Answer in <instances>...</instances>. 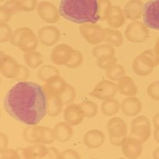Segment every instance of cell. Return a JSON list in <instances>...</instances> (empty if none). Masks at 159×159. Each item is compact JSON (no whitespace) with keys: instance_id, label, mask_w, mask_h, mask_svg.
<instances>
[{"instance_id":"277c9868","label":"cell","mask_w":159,"mask_h":159,"mask_svg":"<svg viewBox=\"0 0 159 159\" xmlns=\"http://www.w3.org/2000/svg\"><path fill=\"white\" fill-rule=\"evenodd\" d=\"M39 39L34 31L27 27L16 29L12 32L10 40L11 44L24 52L35 50L39 44Z\"/></svg>"},{"instance_id":"d4e9b609","label":"cell","mask_w":159,"mask_h":159,"mask_svg":"<svg viewBox=\"0 0 159 159\" xmlns=\"http://www.w3.org/2000/svg\"><path fill=\"white\" fill-rule=\"evenodd\" d=\"M27 159L46 157L48 148L42 143H35L25 147Z\"/></svg>"},{"instance_id":"f1b7e54d","label":"cell","mask_w":159,"mask_h":159,"mask_svg":"<svg viewBox=\"0 0 159 159\" xmlns=\"http://www.w3.org/2000/svg\"><path fill=\"white\" fill-rule=\"evenodd\" d=\"M23 58L26 65L32 69L37 68L43 63L42 54L35 50L24 52Z\"/></svg>"},{"instance_id":"f546056e","label":"cell","mask_w":159,"mask_h":159,"mask_svg":"<svg viewBox=\"0 0 159 159\" xmlns=\"http://www.w3.org/2000/svg\"><path fill=\"white\" fill-rule=\"evenodd\" d=\"M38 78L43 82L47 81L51 77L60 75L58 69L52 65H45L41 66L37 71Z\"/></svg>"},{"instance_id":"8992f818","label":"cell","mask_w":159,"mask_h":159,"mask_svg":"<svg viewBox=\"0 0 159 159\" xmlns=\"http://www.w3.org/2000/svg\"><path fill=\"white\" fill-rule=\"evenodd\" d=\"M124 35L129 42L140 43L147 40L149 37V30L144 22L136 20L126 27Z\"/></svg>"},{"instance_id":"3957f363","label":"cell","mask_w":159,"mask_h":159,"mask_svg":"<svg viewBox=\"0 0 159 159\" xmlns=\"http://www.w3.org/2000/svg\"><path fill=\"white\" fill-rule=\"evenodd\" d=\"M159 65V54L154 49L144 50L132 61V69L139 76H147L152 73L153 68Z\"/></svg>"},{"instance_id":"ab89813d","label":"cell","mask_w":159,"mask_h":159,"mask_svg":"<svg viewBox=\"0 0 159 159\" xmlns=\"http://www.w3.org/2000/svg\"><path fill=\"white\" fill-rule=\"evenodd\" d=\"M12 30L9 25L6 24H0V42H7L11 40L12 36Z\"/></svg>"},{"instance_id":"603a6c76","label":"cell","mask_w":159,"mask_h":159,"mask_svg":"<svg viewBox=\"0 0 159 159\" xmlns=\"http://www.w3.org/2000/svg\"><path fill=\"white\" fill-rule=\"evenodd\" d=\"M42 134V125H33L25 127L22 132L25 141L29 143H40Z\"/></svg>"},{"instance_id":"7dc6e473","label":"cell","mask_w":159,"mask_h":159,"mask_svg":"<svg viewBox=\"0 0 159 159\" xmlns=\"http://www.w3.org/2000/svg\"><path fill=\"white\" fill-rule=\"evenodd\" d=\"M12 14L0 6V24H6L11 19Z\"/></svg>"},{"instance_id":"4316f807","label":"cell","mask_w":159,"mask_h":159,"mask_svg":"<svg viewBox=\"0 0 159 159\" xmlns=\"http://www.w3.org/2000/svg\"><path fill=\"white\" fill-rule=\"evenodd\" d=\"M120 109V104L114 98L104 100L101 105L102 113L107 117H111L116 114Z\"/></svg>"},{"instance_id":"30bf717a","label":"cell","mask_w":159,"mask_h":159,"mask_svg":"<svg viewBox=\"0 0 159 159\" xmlns=\"http://www.w3.org/2000/svg\"><path fill=\"white\" fill-rule=\"evenodd\" d=\"M60 36V30L57 27L51 25L41 27L37 32L39 42L46 47L55 45L59 41Z\"/></svg>"},{"instance_id":"484cf974","label":"cell","mask_w":159,"mask_h":159,"mask_svg":"<svg viewBox=\"0 0 159 159\" xmlns=\"http://www.w3.org/2000/svg\"><path fill=\"white\" fill-rule=\"evenodd\" d=\"M47 114L50 117L58 116L62 111L63 104L57 95H47Z\"/></svg>"},{"instance_id":"681fc988","label":"cell","mask_w":159,"mask_h":159,"mask_svg":"<svg viewBox=\"0 0 159 159\" xmlns=\"http://www.w3.org/2000/svg\"><path fill=\"white\" fill-rule=\"evenodd\" d=\"M60 152L55 147H50L48 148V153L46 156L50 158H58Z\"/></svg>"},{"instance_id":"bcb514c9","label":"cell","mask_w":159,"mask_h":159,"mask_svg":"<svg viewBox=\"0 0 159 159\" xmlns=\"http://www.w3.org/2000/svg\"><path fill=\"white\" fill-rule=\"evenodd\" d=\"M142 124H147V125H151L150 122L147 117L145 116H139L132 119L131 124H130V128H132L135 126L139 125H142Z\"/></svg>"},{"instance_id":"7c38bea8","label":"cell","mask_w":159,"mask_h":159,"mask_svg":"<svg viewBox=\"0 0 159 159\" xmlns=\"http://www.w3.org/2000/svg\"><path fill=\"white\" fill-rule=\"evenodd\" d=\"M143 143L137 139L127 137L120 146L122 154L130 159L139 158L143 152Z\"/></svg>"},{"instance_id":"2e32d148","label":"cell","mask_w":159,"mask_h":159,"mask_svg":"<svg viewBox=\"0 0 159 159\" xmlns=\"http://www.w3.org/2000/svg\"><path fill=\"white\" fill-rule=\"evenodd\" d=\"M122 112L128 117L137 116L142 111V103L137 97L127 96L120 103Z\"/></svg>"},{"instance_id":"4fadbf2b","label":"cell","mask_w":159,"mask_h":159,"mask_svg":"<svg viewBox=\"0 0 159 159\" xmlns=\"http://www.w3.org/2000/svg\"><path fill=\"white\" fill-rule=\"evenodd\" d=\"M63 116L65 121L71 126L79 125L84 117L80 104L73 102L66 106L63 110Z\"/></svg>"},{"instance_id":"f907efd6","label":"cell","mask_w":159,"mask_h":159,"mask_svg":"<svg viewBox=\"0 0 159 159\" xmlns=\"http://www.w3.org/2000/svg\"><path fill=\"white\" fill-rule=\"evenodd\" d=\"M127 137H109L110 143L114 145V146H121L125 139Z\"/></svg>"},{"instance_id":"ac0fdd59","label":"cell","mask_w":159,"mask_h":159,"mask_svg":"<svg viewBox=\"0 0 159 159\" xmlns=\"http://www.w3.org/2000/svg\"><path fill=\"white\" fill-rule=\"evenodd\" d=\"M105 141V135L98 129H91L83 136L84 144L88 148L96 149L102 146Z\"/></svg>"},{"instance_id":"9c48e42d","label":"cell","mask_w":159,"mask_h":159,"mask_svg":"<svg viewBox=\"0 0 159 159\" xmlns=\"http://www.w3.org/2000/svg\"><path fill=\"white\" fill-rule=\"evenodd\" d=\"M39 17L48 24H55L60 19L59 9L52 2L49 1H41L37 7Z\"/></svg>"},{"instance_id":"5b68a950","label":"cell","mask_w":159,"mask_h":159,"mask_svg":"<svg viewBox=\"0 0 159 159\" xmlns=\"http://www.w3.org/2000/svg\"><path fill=\"white\" fill-rule=\"evenodd\" d=\"M79 32L83 39L91 45H98L104 40L105 28L96 23L81 24L79 27Z\"/></svg>"},{"instance_id":"e575fe53","label":"cell","mask_w":159,"mask_h":159,"mask_svg":"<svg viewBox=\"0 0 159 159\" xmlns=\"http://www.w3.org/2000/svg\"><path fill=\"white\" fill-rule=\"evenodd\" d=\"M112 6L110 0H98V16L99 20H106Z\"/></svg>"},{"instance_id":"ba28073f","label":"cell","mask_w":159,"mask_h":159,"mask_svg":"<svg viewBox=\"0 0 159 159\" xmlns=\"http://www.w3.org/2000/svg\"><path fill=\"white\" fill-rule=\"evenodd\" d=\"M117 91V84L110 80H102L95 85L89 94L95 98L104 101L114 98Z\"/></svg>"},{"instance_id":"b9f144b4","label":"cell","mask_w":159,"mask_h":159,"mask_svg":"<svg viewBox=\"0 0 159 159\" xmlns=\"http://www.w3.org/2000/svg\"><path fill=\"white\" fill-rule=\"evenodd\" d=\"M20 12H32L37 7V0H19Z\"/></svg>"},{"instance_id":"52a82bcc","label":"cell","mask_w":159,"mask_h":159,"mask_svg":"<svg viewBox=\"0 0 159 159\" xmlns=\"http://www.w3.org/2000/svg\"><path fill=\"white\" fill-rule=\"evenodd\" d=\"M143 20L149 29L159 31V0H149L143 6Z\"/></svg>"},{"instance_id":"11a10c76","label":"cell","mask_w":159,"mask_h":159,"mask_svg":"<svg viewBox=\"0 0 159 159\" xmlns=\"http://www.w3.org/2000/svg\"><path fill=\"white\" fill-rule=\"evenodd\" d=\"M153 49L155 50V52L157 53H158L159 54V37L157 39L155 43V45H154V48Z\"/></svg>"},{"instance_id":"8d00e7d4","label":"cell","mask_w":159,"mask_h":159,"mask_svg":"<svg viewBox=\"0 0 159 159\" xmlns=\"http://www.w3.org/2000/svg\"><path fill=\"white\" fill-rule=\"evenodd\" d=\"M83 61V55L81 52L77 50H74L73 54L65 65V66L70 69H75L79 67Z\"/></svg>"},{"instance_id":"f5cc1de1","label":"cell","mask_w":159,"mask_h":159,"mask_svg":"<svg viewBox=\"0 0 159 159\" xmlns=\"http://www.w3.org/2000/svg\"><path fill=\"white\" fill-rule=\"evenodd\" d=\"M152 157L154 159H159V147H157L152 153Z\"/></svg>"},{"instance_id":"d6a6232c","label":"cell","mask_w":159,"mask_h":159,"mask_svg":"<svg viewBox=\"0 0 159 159\" xmlns=\"http://www.w3.org/2000/svg\"><path fill=\"white\" fill-rule=\"evenodd\" d=\"M106 73L109 80L112 81H117L125 75V70L122 65L117 63L106 70Z\"/></svg>"},{"instance_id":"db71d44e","label":"cell","mask_w":159,"mask_h":159,"mask_svg":"<svg viewBox=\"0 0 159 159\" xmlns=\"http://www.w3.org/2000/svg\"><path fill=\"white\" fill-rule=\"evenodd\" d=\"M153 135L155 140L159 143V130L155 129L153 133Z\"/></svg>"},{"instance_id":"5bb4252c","label":"cell","mask_w":159,"mask_h":159,"mask_svg":"<svg viewBox=\"0 0 159 159\" xmlns=\"http://www.w3.org/2000/svg\"><path fill=\"white\" fill-rule=\"evenodd\" d=\"M106 129L109 137H127V125L124 119L119 117L111 118L107 123Z\"/></svg>"},{"instance_id":"60d3db41","label":"cell","mask_w":159,"mask_h":159,"mask_svg":"<svg viewBox=\"0 0 159 159\" xmlns=\"http://www.w3.org/2000/svg\"><path fill=\"white\" fill-rule=\"evenodd\" d=\"M30 75V72L29 69L24 65L19 64L18 68L17 70L15 76L13 80L16 81H26Z\"/></svg>"},{"instance_id":"44dd1931","label":"cell","mask_w":159,"mask_h":159,"mask_svg":"<svg viewBox=\"0 0 159 159\" xmlns=\"http://www.w3.org/2000/svg\"><path fill=\"white\" fill-rule=\"evenodd\" d=\"M117 88L118 92L125 96H134L138 91V87L132 78L127 75L117 81Z\"/></svg>"},{"instance_id":"d590c367","label":"cell","mask_w":159,"mask_h":159,"mask_svg":"<svg viewBox=\"0 0 159 159\" xmlns=\"http://www.w3.org/2000/svg\"><path fill=\"white\" fill-rule=\"evenodd\" d=\"M117 63V59L115 56H103L97 58V66L102 70H107L112 65Z\"/></svg>"},{"instance_id":"cb8c5ba5","label":"cell","mask_w":159,"mask_h":159,"mask_svg":"<svg viewBox=\"0 0 159 159\" xmlns=\"http://www.w3.org/2000/svg\"><path fill=\"white\" fill-rule=\"evenodd\" d=\"M152 133L151 125L142 124L130 128L129 137L139 139L142 143L148 140Z\"/></svg>"},{"instance_id":"e0dca14e","label":"cell","mask_w":159,"mask_h":159,"mask_svg":"<svg viewBox=\"0 0 159 159\" xmlns=\"http://www.w3.org/2000/svg\"><path fill=\"white\" fill-rule=\"evenodd\" d=\"M67 84L66 81L60 75H57L45 81L43 87L47 95H57L65 88Z\"/></svg>"},{"instance_id":"7a4b0ae2","label":"cell","mask_w":159,"mask_h":159,"mask_svg":"<svg viewBox=\"0 0 159 159\" xmlns=\"http://www.w3.org/2000/svg\"><path fill=\"white\" fill-rule=\"evenodd\" d=\"M58 9L61 17L75 24L99 20L98 0H61Z\"/></svg>"},{"instance_id":"7402d4cb","label":"cell","mask_w":159,"mask_h":159,"mask_svg":"<svg viewBox=\"0 0 159 159\" xmlns=\"http://www.w3.org/2000/svg\"><path fill=\"white\" fill-rule=\"evenodd\" d=\"M55 139L61 142L70 140L73 135V130L71 125L66 122H59L53 127Z\"/></svg>"},{"instance_id":"7bdbcfd3","label":"cell","mask_w":159,"mask_h":159,"mask_svg":"<svg viewBox=\"0 0 159 159\" xmlns=\"http://www.w3.org/2000/svg\"><path fill=\"white\" fill-rule=\"evenodd\" d=\"M1 6L12 15L18 12H20L19 0H8Z\"/></svg>"},{"instance_id":"ee69618b","label":"cell","mask_w":159,"mask_h":159,"mask_svg":"<svg viewBox=\"0 0 159 159\" xmlns=\"http://www.w3.org/2000/svg\"><path fill=\"white\" fill-rule=\"evenodd\" d=\"M19 156L17 150L4 148L0 150V159H18Z\"/></svg>"},{"instance_id":"f6af8a7d","label":"cell","mask_w":159,"mask_h":159,"mask_svg":"<svg viewBox=\"0 0 159 159\" xmlns=\"http://www.w3.org/2000/svg\"><path fill=\"white\" fill-rule=\"evenodd\" d=\"M80 156L78 153L71 148L66 149L60 152L58 159H79Z\"/></svg>"},{"instance_id":"816d5d0a","label":"cell","mask_w":159,"mask_h":159,"mask_svg":"<svg viewBox=\"0 0 159 159\" xmlns=\"http://www.w3.org/2000/svg\"><path fill=\"white\" fill-rule=\"evenodd\" d=\"M152 124L155 129L159 130V113L153 116L152 118Z\"/></svg>"},{"instance_id":"4dcf8cb0","label":"cell","mask_w":159,"mask_h":159,"mask_svg":"<svg viewBox=\"0 0 159 159\" xmlns=\"http://www.w3.org/2000/svg\"><path fill=\"white\" fill-rule=\"evenodd\" d=\"M92 54L96 58L103 56H114L115 50L114 46L109 43L98 44L93 48Z\"/></svg>"},{"instance_id":"ffe728a7","label":"cell","mask_w":159,"mask_h":159,"mask_svg":"<svg viewBox=\"0 0 159 159\" xmlns=\"http://www.w3.org/2000/svg\"><path fill=\"white\" fill-rule=\"evenodd\" d=\"M106 20L111 28L117 29L121 27L125 21L123 10L118 6H112Z\"/></svg>"},{"instance_id":"6da1fadb","label":"cell","mask_w":159,"mask_h":159,"mask_svg":"<svg viewBox=\"0 0 159 159\" xmlns=\"http://www.w3.org/2000/svg\"><path fill=\"white\" fill-rule=\"evenodd\" d=\"M47 98L43 87L38 83L18 81L6 94L4 108L15 120L33 125L38 124L47 114Z\"/></svg>"},{"instance_id":"f35d334b","label":"cell","mask_w":159,"mask_h":159,"mask_svg":"<svg viewBox=\"0 0 159 159\" xmlns=\"http://www.w3.org/2000/svg\"><path fill=\"white\" fill-rule=\"evenodd\" d=\"M148 96L155 101H159V80L150 83L147 88Z\"/></svg>"},{"instance_id":"d6986e66","label":"cell","mask_w":159,"mask_h":159,"mask_svg":"<svg viewBox=\"0 0 159 159\" xmlns=\"http://www.w3.org/2000/svg\"><path fill=\"white\" fill-rule=\"evenodd\" d=\"M143 3L140 0H129L127 2L123 10L125 17L132 20L140 19L143 14Z\"/></svg>"},{"instance_id":"9a60e30c","label":"cell","mask_w":159,"mask_h":159,"mask_svg":"<svg viewBox=\"0 0 159 159\" xmlns=\"http://www.w3.org/2000/svg\"><path fill=\"white\" fill-rule=\"evenodd\" d=\"M19 65L12 57L1 52L0 71L4 77L13 79L16 75Z\"/></svg>"},{"instance_id":"83f0119b","label":"cell","mask_w":159,"mask_h":159,"mask_svg":"<svg viewBox=\"0 0 159 159\" xmlns=\"http://www.w3.org/2000/svg\"><path fill=\"white\" fill-rule=\"evenodd\" d=\"M124 37L120 30L112 28H105L104 42L118 47L122 45Z\"/></svg>"},{"instance_id":"74e56055","label":"cell","mask_w":159,"mask_h":159,"mask_svg":"<svg viewBox=\"0 0 159 159\" xmlns=\"http://www.w3.org/2000/svg\"><path fill=\"white\" fill-rule=\"evenodd\" d=\"M55 137L53 129L47 126L42 125V134L40 143L43 144H50L55 141Z\"/></svg>"},{"instance_id":"836d02e7","label":"cell","mask_w":159,"mask_h":159,"mask_svg":"<svg viewBox=\"0 0 159 159\" xmlns=\"http://www.w3.org/2000/svg\"><path fill=\"white\" fill-rule=\"evenodd\" d=\"M79 104L81 106L84 117L92 118L98 114V105L94 101L91 100H84L81 102Z\"/></svg>"},{"instance_id":"1f68e13d","label":"cell","mask_w":159,"mask_h":159,"mask_svg":"<svg viewBox=\"0 0 159 159\" xmlns=\"http://www.w3.org/2000/svg\"><path fill=\"white\" fill-rule=\"evenodd\" d=\"M63 106H67L73 102L76 98V90L75 88L68 84L65 88L58 94H57Z\"/></svg>"},{"instance_id":"8fae6325","label":"cell","mask_w":159,"mask_h":159,"mask_svg":"<svg viewBox=\"0 0 159 159\" xmlns=\"http://www.w3.org/2000/svg\"><path fill=\"white\" fill-rule=\"evenodd\" d=\"M74 50L68 44L60 43L56 45L52 50L50 59L56 65H65L70 59Z\"/></svg>"},{"instance_id":"c3c4849f","label":"cell","mask_w":159,"mask_h":159,"mask_svg":"<svg viewBox=\"0 0 159 159\" xmlns=\"http://www.w3.org/2000/svg\"><path fill=\"white\" fill-rule=\"evenodd\" d=\"M9 144V139L6 134L0 132V150L7 148Z\"/></svg>"}]
</instances>
